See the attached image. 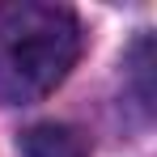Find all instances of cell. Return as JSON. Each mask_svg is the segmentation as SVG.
Masks as SVG:
<instances>
[{
  "mask_svg": "<svg viewBox=\"0 0 157 157\" xmlns=\"http://www.w3.org/2000/svg\"><path fill=\"white\" fill-rule=\"evenodd\" d=\"M81 51V26L72 9L47 0L0 4V102L26 106L47 98Z\"/></svg>",
  "mask_w": 157,
  "mask_h": 157,
  "instance_id": "6da1fadb",
  "label": "cell"
},
{
  "mask_svg": "<svg viewBox=\"0 0 157 157\" xmlns=\"http://www.w3.org/2000/svg\"><path fill=\"white\" fill-rule=\"evenodd\" d=\"M21 157H89V140L72 123H34L21 136Z\"/></svg>",
  "mask_w": 157,
  "mask_h": 157,
  "instance_id": "7a4b0ae2",
  "label": "cell"
}]
</instances>
